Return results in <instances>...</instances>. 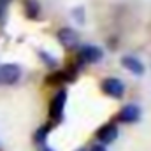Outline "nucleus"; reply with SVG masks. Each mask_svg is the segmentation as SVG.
Wrapping results in <instances>:
<instances>
[{"instance_id": "12", "label": "nucleus", "mask_w": 151, "mask_h": 151, "mask_svg": "<svg viewBox=\"0 0 151 151\" xmlns=\"http://www.w3.org/2000/svg\"><path fill=\"white\" fill-rule=\"evenodd\" d=\"M4 11H5V5H4V4H2V2H0V18H2V16H4Z\"/></svg>"}, {"instance_id": "4", "label": "nucleus", "mask_w": 151, "mask_h": 151, "mask_svg": "<svg viewBox=\"0 0 151 151\" xmlns=\"http://www.w3.org/2000/svg\"><path fill=\"white\" fill-rule=\"evenodd\" d=\"M58 40L65 49H76L79 44V35L72 28H62L58 30Z\"/></svg>"}, {"instance_id": "3", "label": "nucleus", "mask_w": 151, "mask_h": 151, "mask_svg": "<svg viewBox=\"0 0 151 151\" xmlns=\"http://www.w3.org/2000/svg\"><path fill=\"white\" fill-rule=\"evenodd\" d=\"M102 90H104L106 95H109V97H113V99H121V97L125 95V84H123L119 79H116V77L106 79V81L102 83Z\"/></svg>"}, {"instance_id": "2", "label": "nucleus", "mask_w": 151, "mask_h": 151, "mask_svg": "<svg viewBox=\"0 0 151 151\" xmlns=\"http://www.w3.org/2000/svg\"><path fill=\"white\" fill-rule=\"evenodd\" d=\"M65 99H67V91L62 90L60 93H56V97L51 100V106H49V116L55 123H58L62 119V114H63V106H65Z\"/></svg>"}, {"instance_id": "5", "label": "nucleus", "mask_w": 151, "mask_h": 151, "mask_svg": "<svg viewBox=\"0 0 151 151\" xmlns=\"http://www.w3.org/2000/svg\"><path fill=\"white\" fill-rule=\"evenodd\" d=\"M139 118H141V109L135 104L125 106L118 114V119L123 121V123H135V121H139Z\"/></svg>"}, {"instance_id": "11", "label": "nucleus", "mask_w": 151, "mask_h": 151, "mask_svg": "<svg viewBox=\"0 0 151 151\" xmlns=\"http://www.w3.org/2000/svg\"><path fill=\"white\" fill-rule=\"evenodd\" d=\"M90 151H107V150H106V146H104V144H95V146H91V148H90Z\"/></svg>"}, {"instance_id": "7", "label": "nucleus", "mask_w": 151, "mask_h": 151, "mask_svg": "<svg viewBox=\"0 0 151 151\" xmlns=\"http://www.w3.org/2000/svg\"><path fill=\"white\" fill-rule=\"evenodd\" d=\"M116 137H118V128H116V125H113V123L104 125V127L99 128V132H97V139H99L102 144L113 142Z\"/></svg>"}, {"instance_id": "6", "label": "nucleus", "mask_w": 151, "mask_h": 151, "mask_svg": "<svg viewBox=\"0 0 151 151\" xmlns=\"http://www.w3.org/2000/svg\"><path fill=\"white\" fill-rule=\"evenodd\" d=\"M79 58L86 63H97L100 58H102V51L100 47L97 46H84L81 51H79Z\"/></svg>"}, {"instance_id": "9", "label": "nucleus", "mask_w": 151, "mask_h": 151, "mask_svg": "<svg viewBox=\"0 0 151 151\" xmlns=\"http://www.w3.org/2000/svg\"><path fill=\"white\" fill-rule=\"evenodd\" d=\"M25 12L30 19H35L39 16V5L35 0H25Z\"/></svg>"}, {"instance_id": "13", "label": "nucleus", "mask_w": 151, "mask_h": 151, "mask_svg": "<svg viewBox=\"0 0 151 151\" xmlns=\"http://www.w3.org/2000/svg\"><path fill=\"white\" fill-rule=\"evenodd\" d=\"M0 2H2L4 5H7V4H9V2H12V0H0Z\"/></svg>"}, {"instance_id": "14", "label": "nucleus", "mask_w": 151, "mask_h": 151, "mask_svg": "<svg viewBox=\"0 0 151 151\" xmlns=\"http://www.w3.org/2000/svg\"><path fill=\"white\" fill-rule=\"evenodd\" d=\"M42 151H51V150H49V148H44V150H42Z\"/></svg>"}, {"instance_id": "10", "label": "nucleus", "mask_w": 151, "mask_h": 151, "mask_svg": "<svg viewBox=\"0 0 151 151\" xmlns=\"http://www.w3.org/2000/svg\"><path fill=\"white\" fill-rule=\"evenodd\" d=\"M65 72H56V74H53L51 76V77H47V83H51V84H53V83H65V81H67V79H69V77H65Z\"/></svg>"}, {"instance_id": "8", "label": "nucleus", "mask_w": 151, "mask_h": 151, "mask_svg": "<svg viewBox=\"0 0 151 151\" xmlns=\"http://www.w3.org/2000/svg\"><path fill=\"white\" fill-rule=\"evenodd\" d=\"M121 63H123V67L127 69V70H130L132 74H144V65L137 60V58H134V56H123L121 58Z\"/></svg>"}, {"instance_id": "1", "label": "nucleus", "mask_w": 151, "mask_h": 151, "mask_svg": "<svg viewBox=\"0 0 151 151\" xmlns=\"http://www.w3.org/2000/svg\"><path fill=\"white\" fill-rule=\"evenodd\" d=\"M21 70L14 63H4L0 65V84H14L18 83Z\"/></svg>"}]
</instances>
